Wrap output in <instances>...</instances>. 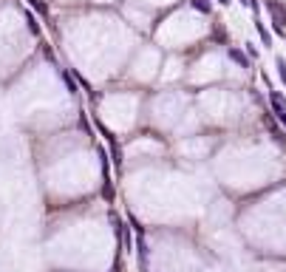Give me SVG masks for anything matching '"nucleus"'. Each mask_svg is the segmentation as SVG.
<instances>
[{"label":"nucleus","mask_w":286,"mask_h":272,"mask_svg":"<svg viewBox=\"0 0 286 272\" xmlns=\"http://www.w3.org/2000/svg\"><path fill=\"white\" fill-rule=\"evenodd\" d=\"M269 14H272V28H275L278 34H284L286 28V6L284 3H275V0H269Z\"/></svg>","instance_id":"f257e3e1"},{"label":"nucleus","mask_w":286,"mask_h":272,"mask_svg":"<svg viewBox=\"0 0 286 272\" xmlns=\"http://www.w3.org/2000/svg\"><path fill=\"white\" fill-rule=\"evenodd\" d=\"M227 57H230L233 62H238L241 68H250V57H247V51H241V48L230 45V48H227Z\"/></svg>","instance_id":"f03ea898"},{"label":"nucleus","mask_w":286,"mask_h":272,"mask_svg":"<svg viewBox=\"0 0 286 272\" xmlns=\"http://www.w3.org/2000/svg\"><path fill=\"white\" fill-rule=\"evenodd\" d=\"M269 105H272L275 114H281V111H286V97L278 94V91H269Z\"/></svg>","instance_id":"7ed1b4c3"},{"label":"nucleus","mask_w":286,"mask_h":272,"mask_svg":"<svg viewBox=\"0 0 286 272\" xmlns=\"http://www.w3.org/2000/svg\"><path fill=\"white\" fill-rule=\"evenodd\" d=\"M190 6L196 11H201V14H210V11H213V3H210V0H190Z\"/></svg>","instance_id":"20e7f679"},{"label":"nucleus","mask_w":286,"mask_h":272,"mask_svg":"<svg viewBox=\"0 0 286 272\" xmlns=\"http://www.w3.org/2000/svg\"><path fill=\"white\" fill-rule=\"evenodd\" d=\"M255 28H258V34H261V43H264V45H272V34H269L267 28L261 26L258 20H255Z\"/></svg>","instance_id":"39448f33"},{"label":"nucleus","mask_w":286,"mask_h":272,"mask_svg":"<svg viewBox=\"0 0 286 272\" xmlns=\"http://www.w3.org/2000/svg\"><path fill=\"white\" fill-rule=\"evenodd\" d=\"M275 65H278V74H281V82L286 85V60H284V57H278Z\"/></svg>","instance_id":"423d86ee"},{"label":"nucleus","mask_w":286,"mask_h":272,"mask_svg":"<svg viewBox=\"0 0 286 272\" xmlns=\"http://www.w3.org/2000/svg\"><path fill=\"white\" fill-rule=\"evenodd\" d=\"M244 45H247V57H250V60H258V48H255V43L250 40V43H244Z\"/></svg>","instance_id":"0eeeda50"},{"label":"nucleus","mask_w":286,"mask_h":272,"mask_svg":"<svg viewBox=\"0 0 286 272\" xmlns=\"http://www.w3.org/2000/svg\"><path fill=\"white\" fill-rule=\"evenodd\" d=\"M269 131H272V139H275L278 145H284V139H286V136H284V131H278L275 125H272V128H269Z\"/></svg>","instance_id":"6e6552de"},{"label":"nucleus","mask_w":286,"mask_h":272,"mask_svg":"<svg viewBox=\"0 0 286 272\" xmlns=\"http://www.w3.org/2000/svg\"><path fill=\"white\" fill-rule=\"evenodd\" d=\"M62 77H65V82H68V91L74 94V91H77V85H74V79H71V74H62Z\"/></svg>","instance_id":"1a4fd4ad"},{"label":"nucleus","mask_w":286,"mask_h":272,"mask_svg":"<svg viewBox=\"0 0 286 272\" xmlns=\"http://www.w3.org/2000/svg\"><path fill=\"white\" fill-rule=\"evenodd\" d=\"M241 3L247 6V9H255V11H258V0H241Z\"/></svg>","instance_id":"9d476101"},{"label":"nucleus","mask_w":286,"mask_h":272,"mask_svg":"<svg viewBox=\"0 0 286 272\" xmlns=\"http://www.w3.org/2000/svg\"><path fill=\"white\" fill-rule=\"evenodd\" d=\"M278 119H281V122H284V128H286V111H281V114H275Z\"/></svg>","instance_id":"9b49d317"},{"label":"nucleus","mask_w":286,"mask_h":272,"mask_svg":"<svg viewBox=\"0 0 286 272\" xmlns=\"http://www.w3.org/2000/svg\"><path fill=\"white\" fill-rule=\"evenodd\" d=\"M216 3H221V6H230V3H233V0H216Z\"/></svg>","instance_id":"f8f14e48"}]
</instances>
